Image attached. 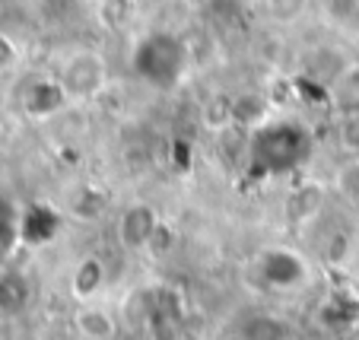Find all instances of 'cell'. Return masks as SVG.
Masks as SVG:
<instances>
[{"mask_svg":"<svg viewBox=\"0 0 359 340\" xmlns=\"http://www.w3.org/2000/svg\"><path fill=\"white\" fill-rule=\"evenodd\" d=\"M20 102H22V111H26V115L51 118L61 109H67L70 95H67V89L61 86L57 76H35V80H29L26 86H22Z\"/></svg>","mask_w":359,"mask_h":340,"instance_id":"cell-4","label":"cell"},{"mask_svg":"<svg viewBox=\"0 0 359 340\" xmlns=\"http://www.w3.org/2000/svg\"><path fill=\"white\" fill-rule=\"evenodd\" d=\"M331 184H334V191H337L340 200H346L350 207L359 210V153L350 156V159H344V163L337 165Z\"/></svg>","mask_w":359,"mask_h":340,"instance_id":"cell-8","label":"cell"},{"mask_svg":"<svg viewBox=\"0 0 359 340\" xmlns=\"http://www.w3.org/2000/svg\"><path fill=\"white\" fill-rule=\"evenodd\" d=\"M0 271H4V267H0Z\"/></svg>","mask_w":359,"mask_h":340,"instance_id":"cell-15","label":"cell"},{"mask_svg":"<svg viewBox=\"0 0 359 340\" xmlns=\"http://www.w3.org/2000/svg\"><path fill=\"white\" fill-rule=\"evenodd\" d=\"M137 67L143 70L147 83L153 86H172L184 70V45L169 32L147 35L137 48Z\"/></svg>","mask_w":359,"mask_h":340,"instance_id":"cell-2","label":"cell"},{"mask_svg":"<svg viewBox=\"0 0 359 340\" xmlns=\"http://www.w3.org/2000/svg\"><path fill=\"white\" fill-rule=\"evenodd\" d=\"M57 80L67 89L70 102H93L102 95V89L109 86V67H105V57L99 51L76 48L74 55H67V61L61 64Z\"/></svg>","mask_w":359,"mask_h":340,"instance_id":"cell-1","label":"cell"},{"mask_svg":"<svg viewBox=\"0 0 359 340\" xmlns=\"http://www.w3.org/2000/svg\"><path fill=\"white\" fill-rule=\"evenodd\" d=\"M156 232H159V217H156V210L147 204L128 207V210L121 213V219H118V238H121L124 248H134V252L153 245Z\"/></svg>","mask_w":359,"mask_h":340,"instance_id":"cell-5","label":"cell"},{"mask_svg":"<svg viewBox=\"0 0 359 340\" xmlns=\"http://www.w3.org/2000/svg\"><path fill=\"white\" fill-rule=\"evenodd\" d=\"M16 236H22V232H20V223H16L13 207H10L7 200H0V258L10 252V245L16 242Z\"/></svg>","mask_w":359,"mask_h":340,"instance_id":"cell-11","label":"cell"},{"mask_svg":"<svg viewBox=\"0 0 359 340\" xmlns=\"http://www.w3.org/2000/svg\"><path fill=\"white\" fill-rule=\"evenodd\" d=\"M305 10H309V0H267V13H271V20L283 22V26L302 20Z\"/></svg>","mask_w":359,"mask_h":340,"instance_id":"cell-10","label":"cell"},{"mask_svg":"<svg viewBox=\"0 0 359 340\" xmlns=\"http://www.w3.org/2000/svg\"><path fill=\"white\" fill-rule=\"evenodd\" d=\"M356 277H359V258H356Z\"/></svg>","mask_w":359,"mask_h":340,"instance_id":"cell-14","label":"cell"},{"mask_svg":"<svg viewBox=\"0 0 359 340\" xmlns=\"http://www.w3.org/2000/svg\"><path fill=\"white\" fill-rule=\"evenodd\" d=\"M353 83H356V89H359V67H353Z\"/></svg>","mask_w":359,"mask_h":340,"instance_id":"cell-13","label":"cell"},{"mask_svg":"<svg viewBox=\"0 0 359 340\" xmlns=\"http://www.w3.org/2000/svg\"><path fill=\"white\" fill-rule=\"evenodd\" d=\"M16 61H20V48H16V41L10 39L7 32H0V74L13 70Z\"/></svg>","mask_w":359,"mask_h":340,"instance_id":"cell-12","label":"cell"},{"mask_svg":"<svg viewBox=\"0 0 359 340\" xmlns=\"http://www.w3.org/2000/svg\"><path fill=\"white\" fill-rule=\"evenodd\" d=\"M74 325L86 340H111L118 331L111 312H105V308H99V306H83L80 312L74 315Z\"/></svg>","mask_w":359,"mask_h":340,"instance_id":"cell-6","label":"cell"},{"mask_svg":"<svg viewBox=\"0 0 359 340\" xmlns=\"http://www.w3.org/2000/svg\"><path fill=\"white\" fill-rule=\"evenodd\" d=\"M29 299V286L16 273L0 271V312H16Z\"/></svg>","mask_w":359,"mask_h":340,"instance_id":"cell-9","label":"cell"},{"mask_svg":"<svg viewBox=\"0 0 359 340\" xmlns=\"http://www.w3.org/2000/svg\"><path fill=\"white\" fill-rule=\"evenodd\" d=\"M105 286V267H102L99 258H86L76 264L74 271V296L76 299H93L99 296V290Z\"/></svg>","mask_w":359,"mask_h":340,"instance_id":"cell-7","label":"cell"},{"mask_svg":"<svg viewBox=\"0 0 359 340\" xmlns=\"http://www.w3.org/2000/svg\"><path fill=\"white\" fill-rule=\"evenodd\" d=\"M258 271L261 280L273 290H296V286L305 283L309 277V267L290 248H267V252L258 254Z\"/></svg>","mask_w":359,"mask_h":340,"instance_id":"cell-3","label":"cell"}]
</instances>
